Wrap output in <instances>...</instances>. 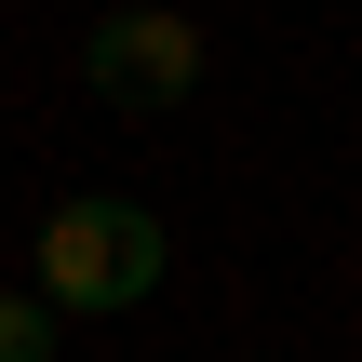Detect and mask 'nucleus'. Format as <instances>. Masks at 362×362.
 Here are the masks:
<instances>
[{
	"label": "nucleus",
	"instance_id": "obj_2",
	"mask_svg": "<svg viewBox=\"0 0 362 362\" xmlns=\"http://www.w3.org/2000/svg\"><path fill=\"white\" fill-rule=\"evenodd\" d=\"M94 67H107V81H148V94H175V81L202 67V40H188L175 13H121V27H94Z\"/></svg>",
	"mask_w": 362,
	"mask_h": 362
},
{
	"label": "nucleus",
	"instance_id": "obj_3",
	"mask_svg": "<svg viewBox=\"0 0 362 362\" xmlns=\"http://www.w3.org/2000/svg\"><path fill=\"white\" fill-rule=\"evenodd\" d=\"M54 349V309H40V296H0V362H40Z\"/></svg>",
	"mask_w": 362,
	"mask_h": 362
},
{
	"label": "nucleus",
	"instance_id": "obj_1",
	"mask_svg": "<svg viewBox=\"0 0 362 362\" xmlns=\"http://www.w3.org/2000/svg\"><path fill=\"white\" fill-rule=\"evenodd\" d=\"M148 296H161V215L67 202L40 228V309H148Z\"/></svg>",
	"mask_w": 362,
	"mask_h": 362
}]
</instances>
